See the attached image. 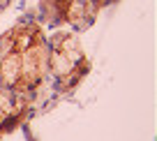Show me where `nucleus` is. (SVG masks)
<instances>
[{
	"label": "nucleus",
	"instance_id": "nucleus-2",
	"mask_svg": "<svg viewBox=\"0 0 157 141\" xmlns=\"http://www.w3.org/2000/svg\"><path fill=\"white\" fill-rule=\"evenodd\" d=\"M99 10H102V5L97 0H39L42 21L53 25L67 23L76 30L93 25Z\"/></svg>",
	"mask_w": 157,
	"mask_h": 141
},
{
	"label": "nucleus",
	"instance_id": "nucleus-1",
	"mask_svg": "<svg viewBox=\"0 0 157 141\" xmlns=\"http://www.w3.org/2000/svg\"><path fill=\"white\" fill-rule=\"evenodd\" d=\"M49 42V83L58 95L76 90L90 72V58L74 33H53Z\"/></svg>",
	"mask_w": 157,
	"mask_h": 141
},
{
	"label": "nucleus",
	"instance_id": "nucleus-3",
	"mask_svg": "<svg viewBox=\"0 0 157 141\" xmlns=\"http://www.w3.org/2000/svg\"><path fill=\"white\" fill-rule=\"evenodd\" d=\"M28 116H30V109L14 97V92L0 88V136L16 130Z\"/></svg>",
	"mask_w": 157,
	"mask_h": 141
}]
</instances>
